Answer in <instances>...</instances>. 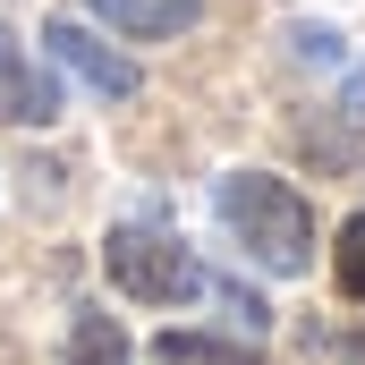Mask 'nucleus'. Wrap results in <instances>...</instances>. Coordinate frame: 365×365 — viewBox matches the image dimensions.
I'll list each match as a JSON object with an SVG mask.
<instances>
[{
  "label": "nucleus",
  "instance_id": "nucleus-1",
  "mask_svg": "<svg viewBox=\"0 0 365 365\" xmlns=\"http://www.w3.org/2000/svg\"><path fill=\"white\" fill-rule=\"evenodd\" d=\"M212 212L247 247V264H264V272H314V204L289 179H272V170H230V179L212 187Z\"/></svg>",
  "mask_w": 365,
  "mask_h": 365
},
{
  "label": "nucleus",
  "instance_id": "nucleus-2",
  "mask_svg": "<svg viewBox=\"0 0 365 365\" xmlns=\"http://www.w3.org/2000/svg\"><path fill=\"white\" fill-rule=\"evenodd\" d=\"M102 272H110L119 297H136V306H187L204 289V264L187 255L179 238H162V230H110L102 238Z\"/></svg>",
  "mask_w": 365,
  "mask_h": 365
},
{
  "label": "nucleus",
  "instance_id": "nucleus-3",
  "mask_svg": "<svg viewBox=\"0 0 365 365\" xmlns=\"http://www.w3.org/2000/svg\"><path fill=\"white\" fill-rule=\"evenodd\" d=\"M43 60H60V68H77V77H86V86L102 93V102H128V93L145 86V68H136L128 51H110L102 34H86L77 17H51V26H43Z\"/></svg>",
  "mask_w": 365,
  "mask_h": 365
},
{
  "label": "nucleus",
  "instance_id": "nucleus-4",
  "mask_svg": "<svg viewBox=\"0 0 365 365\" xmlns=\"http://www.w3.org/2000/svg\"><path fill=\"white\" fill-rule=\"evenodd\" d=\"M0 119H9V128L60 119V86H51V68H43V60H26V43H17V26H9V17H0Z\"/></svg>",
  "mask_w": 365,
  "mask_h": 365
},
{
  "label": "nucleus",
  "instance_id": "nucleus-5",
  "mask_svg": "<svg viewBox=\"0 0 365 365\" xmlns=\"http://www.w3.org/2000/svg\"><path fill=\"white\" fill-rule=\"evenodd\" d=\"M77 9L102 17L110 34H128V43H170L204 17V0H77Z\"/></svg>",
  "mask_w": 365,
  "mask_h": 365
},
{
  "label": "nucleus",
  "instance_id": "nucleus-6",
  "mask_svg": "<svg viewBox=\"0 0 365 365\" xmlns=\"http://www.w3.org/2000/svg\"><path fill=\"white\" fill-rule=\"evenodd\" d=\"M68 365H136V349H128V331H119V314H102V306H86V314L68 323Z\"/></svg>",
  "mask_w": 365,
  "mask_h": 365
},
{
  "label": "nucleus",
  "instance_id": "nucleus-7",
  "mask_svg": "<svg viewBox=\"0 0 365 365\" xmlns=\"http://www.w3.org/2000/svg\"><path fill=\"white\" fill-rule=\"evenodd\" d=\"M153 365H264L247 340H204V331H162Z\"/></svg>",
  "mask_w": 365,
  "mask_h": 365
},
{
  "label": "nucleus",
  "instance_id": "nucleus-8",
  "mask_svg": "<svg viewBox=\"0 0 365 365\" xmlns=\"http://www.w3.org/2000/svg\"><path fill=\"white\" fill-rule=\"evenodd\" d=\"M204 289L221 297V314H230V331H238V340H264V331H272V306H264L247 280H204Z\"/></svg>",
  "mask_w": 365,
  "mask_h": 365
},
{
  "label": "nucleus",
  "instance_id": "nucleus-9",
  "mask_svg": "<svg viewBox=\"0 0 365 365\" xmlns=\"http://www.w3.org/2000/svg\"><path fill=\"white\" fill-rule=\"evenodd\" d=\"M331 272H340V297H365V212H349V221H340Z\"/></svg>",
  "mask_w": 365,
  "mask_h": 365
},
{
  "label": "nucleus",
  "instance_id": "nucleus-10",
  "mask_svg": "<svg viewBox=\"0 0 365 365\" xmlns=\"http://www.w3.org/2000/svg\"><path fill=\"white\" fill-rule=\"evenodd\" d=\"M289 43H297L306 68H331V60H340V34H331V26H289Z\"/></svg>",
  "mask_w": 365,
  "mask_h": 365
},
{
  "label": "nucleus",
  "instance_id": "nucleus-11",
  "mask_svg": "<svg viewBox=\"0 0 365 365\" xmlns=\"http://www.w3.org/2000/svg\"><path fill=\"white\" fill-rule=\"evenodd\" d=\"M340 110H349V119H365V68L349 77V86H340Z\"/></svg>",
  "mask_w": 365,
  "mask_h": 365
}]
</instances>
